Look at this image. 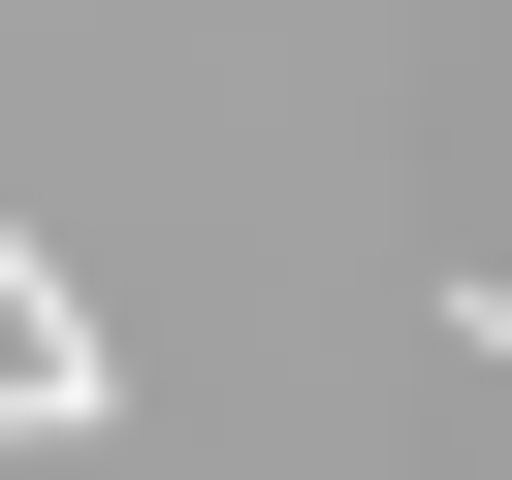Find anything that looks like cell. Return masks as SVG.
I'll return each instance as SVG.
<instances>
[{"label": "cell", "mask_w": 512, "mask_h": 480, "mask_svg": "<svg viewBox=\"0 0 512 480\" xmlns=\"http://www.w3.org/2000/svg\"><path fill=\"white\" fill-rule=\"evenodd\" d=\"M448 320H480V352H512V256H480V288H448Z\"/></svg>", "instance_id": "6da1fadb"}]
</instances>
